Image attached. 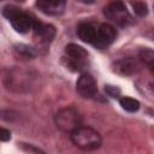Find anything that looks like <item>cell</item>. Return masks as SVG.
Masks as SVG:
<instances>
[{
	"instance_id": "cell-1",
	"label": "cell",
	"mask_w": 154,
	"mask_h": 154,
	"mask_svg": "<svg viewBox=\"0 0 154 154\" xmlns=\"http://www.w3.org/2000/svg\"><path fill=\"white\" fill-rule=\"evenodd\" d=\"M72 143L83 150H95L101 146V136L89 126H78L71 132Z\"/></svg>"
},
{
	"instance_id": "cell-2",
	"label": "cell",
	"mask_w": 154,
	"mask_h": 154,
	"mask_svg": "<svg viewBox=\"0 0 154 154\" xmlns=\"http://www.w3.org/2000/svg\"><path fill=\"white\" fill-rule=\"evenodd\" d=\"M2 14L11 22L13 29L17 32L24 34V32H28L32 28L34 19H31L29 14L22 12L16 6H12V5L5 6L2 8Z\"/></svg>"
},
{
	"instance_id": "cell-3",
	"label": "cell",
	"mask_w": 154,
	"mask_h": 154,
	"mask_svg": "<svg viewBox=\"0 0 154 154\" xmlns=\"http://www.w3.org/2000/svg\"><path fill=\"white\" fill-rule=\"evenodd\" d=\"M55 124L64 132H72L75 129L81 126V116L71 107L63 108L55 114Z\"/></svg>"
},
{
	"instance_id": "cell-4",
	"label": "cell",
	"mask_w": 154,
	"mask_h": 154,
	"mask_svg": "<svg viewBox=\"0 0 154 154\" xmlns=\"http://www.w3.org/2000/svg\"><path fill=\"white\" fill-rule=\"evenodd\" d=\"M103 13L108 19L116 22L120 26H125L131 22V16L129 14L125 5L119 0L108 4L105 7Z\"/></svg>"
},
{
	"instance_id": "cell-5",
	"label": "cell",
	"mask_w": 154,
	"mask_h": 154,
	"mask_svg": "<svg viewBox=\"0 0 154 154\" xmlns=\"http://www.w3.org/2000/svg\"><path fill=\"white\" fill-rule=\"evenodd\" d=\"M65 53L67 55V67L73 71H81L88 57L87 51L78 45L70 43L65 47Z\"/></svg>"
},
{
	"instance_id": "cell-6",
	"label": "cell",
	"mask_w": 154,
	"mask_h": 154,
	"mask_svg": "<svg viewBox=\"0 0 154 154\" xmlns=\"http://www.w3.org/2000/svg\"><path fill=\"white\" fill-rule=\"evenodd\" d=\"M116 36H117V31L112 25L106 23L100 24L99 28L96 29V37L94 41V46H96L97 48H105L116 40Z\"/></svg>"
},
{
	"instance_id": "cell-7",
	"label": "cell",
	"mask_w": 154,
	"mask_h": 154,
	"mask_svg": "<svg viewBox=\"0 0 154 154\" xmlns=\"http://www.w3.org/2000/svg\"><path fill=\"white\" fill-rule=\"evenodd\" d=\"M76 90L77 93L84 97V99H90L96 94V81L95 78L89 75V73H83L78 78L76 83Z\"/></svg>"
},
{
	"instance_id": "cell-8",
	"label": "cell",
	"mask_w": 154,
	"mask_h": 154,
	"mask_svg": "<svg viewBox=\"0 0 154 154\" xmlns=\"http://www.w3.org/2000/svg\"><path fill=\"white\" fill-rule=\"evenodd\" d=\"M140 69H141V66H140L138 61L132 58H123V59L116 61L113 65V70L117 73L125 75V76L136 73L137 71H140Z\"/></svg>"
},
{
	"instance_id": "cell-9",
	"label": "cell",
	"mask_w": 154,
	"mask_h": 154,
	"mask_svg": "<svg viewBox=\"0 0 154 154\" xmlns=\"http://www.w3.org/2000/svg\"><path fill=\"white\" fill-rule=\"evenodd\" d=\"M32 29H34V32L35 35L43 42H49L52 41V38L54 37L55 35V29L53 25H49V24H43L41 22H37V20H34V24H32Z\"/></svg>"
},
{
	"instance_id": "cell-10",
	"label": "cell",
	"mask_w": 154,
	"mask_h": 154,
	"mask_svg": "<svg viewBox=\"0 0 154 154\" xmlns=\"http://www.w3.org/2000/svg\"><path fill=\"white\" fill-rule=\"evenodd\" d=\"M37 6L45 13L57 14L64 8V0H37Z\"/></svg>"
},
{
	"instance_id": "cell-11",
	"label": "cell",
	"mask_w": 154,
	"mask_h": 154,
	"mask_svg": "<svg viewBox=\"0 0 154 154\" xmlns=\"http://www.w3.org/2000/svg\"><path fill=\"white\" fill-rule=\"evenodd\" d=\"M78 37L87 43H94L96 37V29L89 23H81L77 26Z\"/></svg>"
},
{
	"instance_id": "cell-12",
	"label": "cell",
	"mask_w": 154,
	"mask_h": 154,
	"mask_svg": "<svg viewBox=\"0 0 154 154\" xmlns=\"http://www.w3.org/2000/svg\"><path fill=\"white\" fill-rule=\"evenodd\" d=\"M13 51H14V54L18 58L31 59V58L35 57V51L31 47L26 46V45H22V43L20 45H16L14 48H13Z\"/></svg>"
},
{
	"instance_id": "cell-13",
	"label": "cell",
	"mask_w": 154,
	"mask_h": 154,
	"mask_svg": "<svg viewBox=\"0 0 154 154\" xmlns=\"http://www.w3.org/2000/svg\"><path fill=\"white\" fill-rule=\"evenodd\" d=\"M119 103L128 112H136L140 108V102L136 99H132V97H129V96L122 97L119 100Z\"/></svg>"
},
{
	"instance_id": "cell-14",
	"label": "cell",
	"mask_w": 154,
	"mask_h": 154,
	"mask_svg": "<svg viewBox=\"0 0 154 154\" xmlns=\"http://www.w3.org/2000/svg\"><path fill=\"white\" fill-rule=\"evenodd\" d=\"M140 59L154 73V51H152V49H142L140 52Z\"/></svg>"
},
{
	"instance_id": "cell-15",
	"label": "cell",
	"mask_w": 154,
	"mask_h": 154,
	"mask_svg": "<svg viewBox=\"0 0 154 154\" xmlns=\"http://www.w3.org/2000/svg\"><path fill=\"white\" fill-rule=\"evenodd\" d=\"M132 8H134V12L137 16H140V17H144L148 13V7H147V5L143 1H135V2H132Z\"/></svg>"
},
{
	"instance_id": "cell-16",
	"label": "cell",
	"mask_w": 154,
	"mask_h": 154,
	"mask_svg": "<svg viewBox=\"0 0 154 154\" xmlns=\"http://www.w3.org/2000/svg\"><path fill=\"white\" fill-rule=\"evenodd\" d=\"M105 91L107 93V95H109L111 97H118L120 95V89L118 87L114 85H105Z\"/></svg>"
},
{
	"instance_id": "cell-17",
	"label": "cell",
	"mask_w": 154,
	"mask_h": 154,
	"mask_svg": "<svg viewBox=\"0 0 154 154\" xmlns=\"http://www.w3.org/2000/svg\"><path fill=\"white\" fill-rule=\"evenodd\" d=\"M0 138H1L2 142L8 141V140L11 138V132H10V130L1 128V129H0Z\"/></svg>"
},
{
	"instance_id": "cell-18",
	"label": "cell",
	"mask_w": 154,
	"mask_h": 154,
	"mask_svg": "<svg viewBox=\"0 0 154 154\" xmlns=\"http://www.w3.org/2000/svg\"><path fill=\"white\" fill-rule=\"evenodd\" d=\"M18 1H25V0H18Z\"/></svg>"
}]
</instances>
